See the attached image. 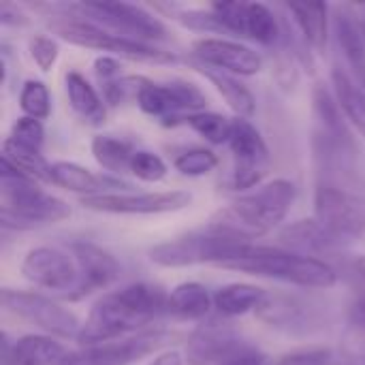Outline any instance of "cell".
Returning <instances> with one entry per match:
<instances>
[{"label": "cell", "instance_id": "cell-1", "mask_svg": "<svg viewBox=\"0 0 365 365\" xmlns=\"http://www.w3.org/2000/svg\"><path fill=\"white\" fill-rule=\"evenodd\" d=\"M167 293L158 287L137 282L101 297L81 325L77 342L94 346L113 342L167 312Z\"/></svg>", "mask_w": 365, "mask_h": 365}, {"label": "cell", "instance_id": "cell-2", "mask_svg": "<svg viewBox=\"0 0 365 365\" xmlns=\"http://www.w3.org/2000/svg\"><path fill=\"white\" fill-rule=\"evenodd\" d=\"M295 197L297 188L293 182H267L218 210L210 218L205 229L222 237L252 242L274 231L287 218L291 205L295 203Z\"/></svg>", "mask_w": 365, "mask_h": 365}, {"label": "cell", "instance_id": "cell-3", "mask_svg": "<svg viewBox=\"0 0 365 365\" xmlns=\"http://www.w3.org/2000/svg\"><path fill=\"white\" fill-rule=\"evenodd\" d=\"M222 269L272 278V280H280V282L304 287V289H331L338 282L336 269L325 261H319L299 252L255 246V244H244L222 265Z\"/></svg>", "mask_w": 365, "mask_h": 365}, {"label": "cell", "instance_id": "cell-4", "mask_svg": "<svg viewBox=\"0 0 365 365\" xmlns=\"http://www.w3.org/2000/svg\"><path fill=\"white\" fill-rule=\"evenodd\" d=\"M0 210L4 227L53 225L71 216V207L47 195L34 180L0 163Z\"/></svg>", "mask_w": 365, "mask_h": 365}, {"label": "cell", "instance_id": "cell-5", "mask_svg": "<svg viewBox=\"0 0 365 365\" xmlns=\"http://www.w3.org/2000/svg\"><path fill=\"white\" fill-rule=\"evenodd\" d=\"M314 222L331 242L361 235L365 231V192L359 184L319 182Z\"/></svg>", "mask_w": 365, "mask_h": 365}, {"label": "cell", "instance_id": "cell-6", "mask_svg": "<svg viewBox=\"0 0 365 365\" xmlns=\"http://www.w3.org/2000/svg\"><path fill=\"white\" fill-rule=\"evenodd\" d=\"M244 244H252V242L222 237L203 227L197 233L158 244L156 248L150 250V259L160 267H188L197 263H212L222 267Z\"/></svg>", "mask_w": 365, "mask_h": 365}, {"label": "cell", "instance_id": "cell-7", "mask_svg": "<svg viewBox=\"0 0 365 365\" xmlns=\"http://www.w3.org/2000/svg\"><path fill=\"white\" fill-rule=\"evenodd\" d=\"M56 30L64 41L73 45L107 51L111 56H120L126 60H137V62H173L175 60V56L169 51L156 49L135 38H126L92 21H64V24H58Z\"/></svg>", "mask_w": 365, "mask_h": 365}, {"label": "cell", "instance_id": "cell-8", "mask_svg": "<svg viewBox=\"0 0 365 365\" xmlns=\"http://www.w3.org/2000/svg\"><path fill=\"white\" fill-rule=\"evenodd\" d=\"M21 274L38 289L56 291L71 299L79 287V263L71 248L38 246L30 250L21 263Z\"/></svg>", "mask_w": 365, "mask_h": 365}, {"label": "cell", "instance_id": "cell-9", "mask_svg": "<svg viewBox=\"0 0 365 365\" xmlns=\"http://www.w3.org/2000/svg\"><path fill=\"white\" fill-rule=\"evenodd\" d=\"M137 105L143 113L152 118L167 120V124L182 122L190 113H199L205 109V94L188 81H171L158 83L150 79H141V86L135 96Z\"/></svg>", "mask_w": 365, "mask_h": 365}, {"label": "cell", "instance_id": "cell-10", "mask_svg": "<svg viewBox=\"0 0 365 365\" xmlns=\"http://www.w3.org/2000/svg\"><path fill=\"white\" fill-rule=\"evenodd\" d=\"M2 306L11 314L24 319L30 325H36L41 331H45L49 336H58V338H75L77 340L81 325H83L68 308H62L58 302H53L45 295H38V293L4 289Z\"/></svg>", "mask_w": 365, "mask_h": 365}, {"label": "cell", "instance_id": "cell-11", "mask_svg": "<svg viewBox=\"0 0 365 365\" xmlns=\"http://www.w3.org/2000/svg\"><path fill=\"white\" fill-rule=\"evenodd\" d=\"M83 15L92 17V24L122 34L135 41H150V38H165V26L156 19L150 11L139 4L128 2H86L79 6Z\"/></svg>", "mask_w": 365, "mask_h": 365}, {"label": "cell", "instance_id": "cell-12", "mask_svg": "<svg viewBox=\"0 0 365 365\" xmlns=\"http://www.w3.org/2000/svg\"><path fill=\"white\" fill-rule=\"evenodd\" d=\"M192 195L188 190L167 192H107L96 197H83L81 205L92 212L122 214V216H156L180 212L188 207Z\"/></svg>", "mask_w": 365, "mask_h": 365}, {"label": "cell", "instance_id": "cell-13", "mask_svg": "<svg viewBox=\"0 0 365 365\" xmlns=\"http://www.w3.org/2000/svg\"><path fill=\"white\" fill-rule=\"evenodd\" d=\"M171 336L167 331H141L133 338L113 340L94 346H81L66 353L60 365H130L158 351Z\"/></svg>", "mask_w": 365, "mask_h": 365}, {"label": "cell", "instance_id": "cell-14", "mask_svg": "<svg viewBox=\"0 0 365 365\" xmlns=\"http://www.w3.org/2000/svg\"><path fill=\"white\" fill-rule=\"evenodd\" d=\"M227 145L235 160L233 186L240 190L257 186L265 175V167L269 163V150L261 133L246 118H235Z\"/></svg>", "mask_w": 365, "mask_h": 365}, {"label": "cell", "instance_id": "cell-15", "mask_svg": "<svg viewBox=\"0 0 365 365\" xmlns=\"http://www.w3.org/2000/svg\"><path fill=\"white\" fill-rule=\"evenodd\" d=\"M192 56L201 66L225 71L229 75H257L263 68V58L235 41L229 38H199L192 43Z\"/></svg>", "mask_w": 365, "mask_h": 365}, {"label": "cell", "instance_id": "cell-16", "mask_svg": "<svg viewBox=\"0 0 365 365\" xmlns=\"http://www.w3.org/2000/svg\"><path fill=\"white\" fill-rule=\"evenodd\" d=\"M186 353L192 365H220L240 357L246 353V349H242L240 338L231 325L210 321L190 336Z\"/></svg>", "mask_w": 365, "mask_h": 365}, {"label": "cell", "instance_id": "cell-17", "mask_svg": "<svg viewBox=\"0 0 365 365\" xmlns=\"http://www.w3.org/2000/svg\"><path fill=\"white\" fill-rule=\"evenodd\" d=\"M71 250L77 257L79 274H81L79 287L73 293L71 302L81 299V297L90 295L92 291L105 289V287H109L115 280L118 263H115V259L109 252H105L103 248H98L94 244H73Z\"/></svg>", "mask_w": 365, "mask_h": 365}, {"label": "cell", "instance_id": "cell-18", "mask_svg": "<svg viewBox=\"0 0 365 365\" xmlns=\"http://www.w3.org/2000/svg\"><path fill=\"white\" fill-rule=\"evenodd\" d=\"M66 351L51 336H24L13 344L4 342L2 365H60Z\"/></svg>", "mask_w": 365, "mask_h": 365}, {"label": "cell", "instance_id": "cell-19", "mask_svg": "<svg viewBox=\"0 0 365 365\" xmlns=\"http://www.w3.org/2000/svg\"><path fill=\"white\" fill-rule=\"evenodd\" d=\"M49 182L60 186V188L86 195V197L107 195V188H128L126 184H120V182L109 180V178L96 175L90 169H86L81 165H75V163H66V160L53 163L49 167Z\"/></svg>", "mask_w": 365, "mask_h": 365}, {"label": "cell", "instance_id": "cell-20", "mask_svg": "<svg viewBox=\"0 0 365 365\" xmlns=\"http://www.w3.org/2000/svg\"><path fill=\"white\" fill-rule=\"evenodd\" d=\"M212 308H214V295H210V291L199 282L178 284L167 297V312L180 319L199 321L205 319Z\"/></svg>", "mask_w": 365, "mask_h": 365}, {"label": "cell", "instance_id": "cell-21", "mask_svg": "<svg viewBox=\"0 0 365 365\" xmlns=\"http://www.w3.org/2000/svg\"><path fill=\"white\" fill-rule=\"evenodd\" d=\"M66 94L68 103L86 122L90 124H103L107 118V109L98 92L92 88V83L77 71L66 73Z\"/></svg>", "mask_w": 365, "mask_h": 365}, {"label": "cell", "instance_id": "cell-22", "mask_svg": "<svg viewBox=\"0 0 365 365\" xmlns=\"http://www.w3.org/2000/svg\"><path fill=\"white\" fill-rule=\"evenodd\" d=\"M263 302H265V291L255 284H244V282L227 284L214 293V308L218 310V314L227 319L248 314L257 310Z\"/></svg>", "mask_w": 365, "mask_h": 365}, {"label": "cell", "instance_id": "cell-23", "mask_svg": "<svg viewBox=\"0 0 365 365\" xmlns=\"http://www.w3.org/2000/svg\"><path fill=\"white\" fill-rule=\"evenodd\" d=\"M289 11L293 13L304 38L317 51H323L327 45V30H329V6L325 2H302L291 4Z\"/></svg>", "mask_w": 365, "mask_h": 365}, {"label": "cell", "instance_id": "cell-24", "mask_svg": "<svg viewBox=\"0 0 365 365\" xmlns=\"http://www.w3.org/2000/svg\"><path fill=\"white\" fill-rule=\"evenodd\" d=\"M237 34L248 36V38L263 43V45H272L278 38V21L265 4L242 2Z\"/></svg>", "mask_w": 365, "mask_h": 365}, {"label": "cell", "instance_id": "cell-25", "mask_svg": "<svg viewBox=\"0 0 365 365\" xmlns=\"http://www.w3.org/2000/svg\"><path fill=\"white\" fill-rule=\"evenodd\" d=\"M203 75L216 86V90L222 94V98L227 101V105L240 115V118H250L257 109L255 96L252 92L240 81L235 79V75H229L225 71H216V68H205L203 66Z\"/></svg>", "mask_w": 365, "mask_h": 365}, {"label": "cell", "instance_id": "cell-26", "mask_svg": "<svg viewBox=\"0 0 365 365\" xmlns=\"http://www.w3.org/2000/svg\"><path fill=\"white\" fill-rule=\"evenodd\" d=\"M334 90L340 109L365 137V92L340 66L334 68Z\"/></svg>", "mask_w": 365, "mask_h": 365}, {"label": "cell", "instance_id": "cell-27", "mask_svg": "<svg viewBox=\"0 0 365 365\" xmlns=\"http://www.w3.org/2000/svg\"><path fill=\"white\" fill-rule=\"evenodd\" d=\"M135 154L137 150L124 139L111 135H98L92 139V156L103 169L111 173H130V163Z\"/></svg>", "mask_w": 365, "mask_h": 365}, {"label": "cell", "instance_id": "cell-28", "mask_svg": "<svg viewBox=\"0 0 365 365\" xmlns=\"http://www.w3.org/2000/svg\"><path fill=\"white\" fill-rule=\"evenodd\" d=\"M2 163H6L11 169H15L17 173L38 182H49V167L45 163V158L41 156V152H34V150H26L17 143H13L9 137L4 139L2 143Z\"/></svg>", "mask_w": 365, "mask_h": 365}, {"label": "cell", "instance_id": "cell-29", "mask_svg": "<svg viewBox=\"0 0 365 365\" xmlns=\"http://www.w3.org/2000/svg\"><path fill=\"white\" fill-rule=\"evenodd\" d=\"M338 41L344 49L346 62L351 64V68L359 81V88L365 92V41L361 38V34L349 13H342L338 17Z\"/></svg>", "mask_w": 365, "mask_h": 365}, {"label": "cell", "instance_id": "cell-30", "mask_svg": "<svg viewBox=\"0 0 365 365\" xmlns=\"http://www.w3.org/2000/svg\"><path fill=\"white\" fill-rule=\"evenodd\" d=\"M182 124L190 126L195 133H199L205 141L214 143V145H222L229 143L231 130H233V120L214 111H199V113H190L182 120Z\"/></svg>", "mask_w": 365, "mask_h": 365}, {"label": "cell", "instance_id": "cell-31", "mask_svg": "<svg viewBox=\"0 0 365 365\" xmlns=\"http://www.w3.org/2000/svg\"><path fill=\"white\" fill-rule=\"evenodd\" d=\"M19 107L28 118L47 120L49 113H51V98H49L47 86L43 81L28 79L21 86V92H19Z\"/></svg>", "mask_w": 365, "mask_h": 365}, {"label": "cell", "instance_id": "cell-32", "mask_svg": "<svg viewBox=\"0 0 365 365\" xmlns=\"http://www.w3.org/2000/svg\"><path fill=\"white\" fill-rule=\"evenodd\" d=\"M173 167H175L182 175H190V178L207 175V173H212V171L218 167V156H216L212 150L195 148V150H188V152L180 154V156L173 160Z\"/></svg>", "mask_w": 365, "mask_h": 365}, {"label": "cell", "instance_id": "cell-33", "mask_svg": "<svg viewBox=\"0 0 365 365\" xmlns=\"http://www.w3.org/2000/svg\"><path fill=\"white\" fill-rule=\"evenodd\" d=\"M9 139L26 150H34V152H41V145H43V139H45V130H43V124L41 120H34V118H19L13 128H11V135Z\"/></svg>", "mask_w": 365, "mask_h": 365}, {"label": "cell", "instance_id": "cell-34", "mask_svg": "<svg viewBox=\"0 0 365 365\" xmlns=\"http://www.w3.org/2000/svg\"><path fill=\"white\" fill-rule=\"evenodd\" d=\"M130 173L143 182H160L167 175V165L158 154L148 150H137L130 163Z\"/></svg>", "mask_w": 365, "mask_h": 365}, {"label": "cell", "instance_id": "cell-35", "mask_svg": "<svg viewBox=\"0 0 365 365\" xmlns=\"http://www.w3.org/2000/svg\"><path fill=\"white\" fill-rule=\"evenodd\" d=\"M58 53H60V47H58V43H56L53 38H49V36L38 34V36H34V38L30 41V56H32V60L36 62V66H38L43 73H47V71L53 68V64H56V60H58Z\"/></svg>", "mask_w": 365, "mask_h": 365}, {"label": "cell", "instance_id": "cell-36", "mask_svg": "<svg viewBox=\"0 0 365 365\" xmlns=\"http://www.w3.org/2000/svg\"><path fill=\"white\" fill-rule=\"evenodd\" d=\"M276 365H336V357L329 349H306L282 357Z\"/></svg>", "mask_w": 365, "mask_h": 365}, {"label": "cell", "instance_id": "cell-37", "mask_svg": "<svg viewBox=\"0 0 365 365\" xmlns=\"http://www.w3.org/2000/svg\"><path fill=\"white\" fill-rule=\"evenodd\" d=\"M94 71H96V75L101 77V81H103V83L113 81V79H118V77H120V64H118V60H115V58H111V56L96 58V62H94Z\"/></svg>", "mask_w": 365, "mask_h": 365}, {"label": "cell", "instance_id": "cell-38", "mask_svg": "<svg viewBox=\"0 0 365 365\" xmlns=\"http://www.w3.org/2000/svg\"><path fill=\"white\" fill-rule=\"evenodd\" d=\"M220 365H272V361H269V357L263 355V353L246 351V353H242L240 357H235V359H231V361Z\"/></svg>", "mask_w": 365, "mask_h": 365}, {"label": "cell", "instance_id": "cell-39", "mask_svg": "<svg viewBox=\"0 0 365 365\" xmlns=\"http://www.w3.org/2000/svg\"><path fill=\"white\" fill-rule=\"evenodd\" d=\"M349 11H353V13H349V15H351L353 24L357 26L361 38L365 41V4H353V6H349Z\"/></svg>", "mask_w": 365, "mask_h": 365}, {"label": "cell", "instance_id": "cell-40", "mask_svg": "<svg viewBox=\"0 0 365 365\" xmlns=\"http://www.w3.org/2000/svg\"><path fill=\"white\" fill-rule=\"evenodd\" d=\"M150 365H184V361L178 351H167V353L158 355Z\"/></svg>", "mask_w": 365, "mask_h": 365}, {"label": "cell", "instance_id": "cell-41", "mask_svg": "<svg viewBox=\"0 0 365 365\" xmlns=\"http://www.w3.org/2000/svg\"><path fill=\"white\" fill-rule=\"evenodd\" d=\"M351 319H353L355 325H359V327H364L365 329V297L364 299H359V302L351 308Z\"/></svg>", "mask_w": 365, "mask_h": 365}, {"label": "cell", "instance_id": "cell-42", "mask_svg": "<svg viewBox=\"0 0 365 365\" xmlns=\"http://www.w3.org/2000/svg\"><path fill=\"white\" fill-rule=\"evenodd\" d=\"M355 267H357L359 276H361V278H364V280H365V255H364V257H359V259H357Z\"/></svg>", "mask_w": 365, "mask_h": 365}]
</instances>
